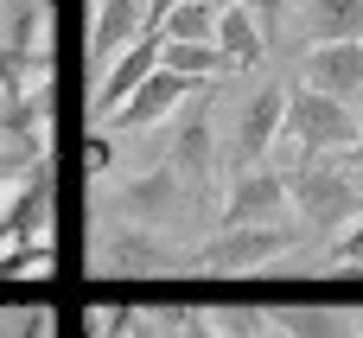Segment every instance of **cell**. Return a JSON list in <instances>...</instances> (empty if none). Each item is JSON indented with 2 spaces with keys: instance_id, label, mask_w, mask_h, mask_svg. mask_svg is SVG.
Returning a JSON list of instances; mask_svg holds the SVG:
<instances>
[{
  "instance_id": "9a60e30c",
  "label": "cell",
  "mask_w": 363,
  "mask_h": 338,
  "mask_svg": "<svg viewBox=\"0 0 363 338\" xmlns=\"http://www.w3.org/2000/svg\"><path fill=\"white\" fill-rule=\"evenodd\" d=\"M0 45L13 58H26V64H51V0H19Z\"/></svg>"
},
{
  "instance_id": "30bf717a",
  "label": "cell",
  "mask_w": 363,
  "mask_h": 338,
  "mask_svg": "<svg viewBox=\"0 0 363 338\" xmlns=\"http://www.w3.org/2000/svg\"><path fill=\"white\" fill-rule=\"evenodd\" d=\"M160 51H166V38H160V32H147V38H134V45L108 64V77L89 89V128H108V115H115V109H121V102L153 77V70H160Z\"/></svg>"
},
{
  "instance_id": "9c48e42d",
  "label": "cell",
  "mask_w": 363,
  "mask_h": 338,
  "mask_svg": "<svg viewBox=\"0 0 363 338\" xmlns=\"http://www.w3.org/2000/svg\"><path fill=\"white\" fill-rule=\"evenodd\" d=\"M108 205H115V217H121V224H140V230H172L185 211H198V205H191V192L179 185V173H172V166H153V173L121 179Z\"/></svg>"
},
{
  "instance_id": "ba28073f",
  "label": "cell",
  "mask_w": 363,
  "mask_h": 338,
  "mask_svg": "<svg viewBox=\"0 0 363 338\" xmlns=\"http://www.w3.org/2000/svg\"><path fill=\"white\" fill-rule=\"evenodd\" d=\"M153 32V0H89V38H83V70L89 83L108 77V64Z\"/></svg>"
},
{
  "instance_id": "83f0119b",
  "label": "cell",
  "mask_w": 363,
  "mask_h": 338,
  "mask_svg": "<svg viewBox=\"0 0 363 338\" xmlns=\"http://www.w3.org/2000/svg\"><path fill=\"white\" fill-rule=\"evenodd\" d=\"M351 166H357V179H363V141H357V153H351Z\"/></svg>"
},
{
  "instance_id": "ac0fdd59",
  "label": "cell",
  "mask_w": 363,
  "mask_h": 338,
  "mask_svg": "<svg viewBox=\"0 0 363 338\" xmlns=\"http://www.w3.org/2000/svg\"><path fill=\"white\" fill-rule=\"evenodd\" d=\"M160 64L172 70V77H185V83H217L223 70H230V58H223V45H166L160 51Z\"/></svg>"
},
{
  "instance_id": "d4e9b609",
  "label": "cell",
  "mask_w": 363,
  "mask_h": 338,
  "mask_svg": "<svg viewBox=\"0 0 363 338\" xmlns=\"http://www.w3.org/2000/svg\"><path fill=\"white\" fill-rule=\"evenodd\" d=\"M172 6H185V0H153V32H160V19H166Z\"/></svg>"
},
{
  "instance_id": "4316f807",
  "label": "cell",
  "mask_w": 363,
  "mask_h": 338,
  "mask_svg": "<svg viewBox=\"0 0 363 338\" xmlns=\"http://www.w3.org/2000/svg\"><path fill=\"white\" fill-rule=\"evenodd\" d=\"M211 6H217V13H230V6H249V0H211Z\"/></svg>"
},
{
  "instance_id": "7c38bea8",
  "label": "cell",
  "mask_w": 363,
  "mask_h": 338,
  "mask_svg": "<svg viewBox=\"0 0 363 338\" xmlns=\"http://www.w3.org/2000/svg\"><path fill=\"white\" fill-rule=\"evenodd\" d=\"M300 89H319L332 102H363V45H313L300 58Z\"/></svg>"
},
{
  "instance_id": "6da1fadb",
  "label": "cell",
  "mask_w": 363,
  "mask_h": 338,
  "mask_svg": "<svg viewBox=\"0 0 363 338\" xmlns=\"http://www.w3.org/2000/svg\"><path fill=\"white\" fill-rule=\"evenodd\" d=\"M274 166L287 173L300 230H313V236H345L363 217V179H357L351 160H332V153H319V160H306V153H274Z\"/></svg>"
},
{
  "instance_id": "7a4b0ae2",
  "label": "cell",
  "mask_w": 363,
  "mask_h": 338,
  "mask_svg": "<svg viewBox=\"0 0 363 338\" xmlns=\"http://www.w3.org/2000/svg\"><path fill=\"white\" fill-rule=\"evenodd\" d=\"M166 166L179 173V185L191 192V205L204 211V205H223L217 198V121H211V83L179 109V121H172V147H166Z\"/></svg>"
},
{
  "instance_id": "2e32d148",
  "label": "cell",
  "mask_w": 363,
  "mask_h": 338,
  "mask_svg": "<svg viewBox=\"0 0 363 338\" xmlns=\"http://www.w3.org/2000/svg\"><path fill=\"white\" fill-rule=\"evenodd\" d=\"M217 45H223L230 70H255L268 58V26L255 19V6H230L223 26H217Z\"/></svg>"
},
{
  "instance_id": "3957f363",
  "label": "cell",
  "mask_w": 363,
  "mask_h": 338,
  "mask_svg": "<svg viewBox=\"0 0 363 338\" xmlns=\"http://www.w3.org/2000/svg\"><path fill=\"white\" fill-rule=\"evenodd\" d=\"M306 230L300 224H249V230H211L198 249H191V262H185V275H255V268H274L294 243H300Z\"/></svg>"
},
{
  "instance_id": "8992f818",
  "label": "cell",
  "mask_w": 363,
  "mask_h": 338,
  "mask_svg": "<svg viewBox=\"0 0 363 338\" xmlns=\"http://www.w3.org/2000/svg\"><path fill=\"white\" fill-rule=\"evenodd\" d=\"M294 211V192H287V173L268 160V166H242L230 173L223 185V205H217V230H249V224H287Z\"/></svg>"
},
{
  "instance_id": "52a82bcc",
  "label": "cell",
  "mask_w": 363,
  "mask_h": 338,
  "mask_svg": "<svg viewBox=\"0 0 363 338\" xmlns=\"http://www.w3.org/2000/svg\"><path fill=\"white\" fill-rule=\"evenodd\" d=\"M287 102H294L287 83H262L255 96H242L236 128H230V166H236V173L274 160V147H281V134H287Z\"/></svg>"
},
{
  "instance_id": "d6986e66",
  "label": "cell",
  "mask_w": 363,
  "mask_h": 338,
  "mask_svg": "<svg viewBox=\"0 0 363 338\" xmlns=\"http://www.w3.org/2000/svg\"><path fill=\"white\" fill-rule=\"evenodd\" d=\"M51 268H57L51 243H19V249L0 262V281H38V275H51Z\"/></svg>"
},
{
  "instance_id": "4fadbf2b",
  "label": "cell",
  "mask_w": 363,
  "mask_h": 338,
  "mask_svg": "<svg viewBox=\"0 0 363 338\" xmlns=\"http://www.w3.org/2000/svg\"><path fill=\"white\" fill-rule=\"evenodd\" d=\"M268 326L281 338H363L345 307H306V300H268Z\"/></svg>"
},
{
  "instance_id": "44dd1931",
  "label": "cell",
  "mask_w": 363,
  "mask_h": 338,
  "mask_svg": "<svg viewBox=\"0 0 363 338\" xmlns=\"http://www.w3.org/2000/svg\"><path fill=\"white\" fill-rule=\"evenodd\" d=\"M325 268H338V275H363V224H351V230L325 249Z\"/></svg>"
},
{
  "instance_id": "7402d4cb",
  "label": "cell",
  "mask_w": 363,
  "mask_h": 338,
  "mask_svg": "<svg viewBox=\"0 0 363 338\" xmlns=\"http://www.w3.org/2000/svg\"><path fill=\"white\" fill-rule=\"evenodd\" d=\"M166 338H223L211 313H191V307H172L166 313Z\"/></svg>"
},
{
  "instance_id": "484cf974",
  "label": "cell",
  "mask_w": 363,
  "mask_h": 338,
  "mask_svg": "<svg viewBox=\"0 0 363 338\" xmlns=\"http://www.w3.org/2000/svg\"><path fill=\"white\" fill-rule=\"evenodd\" d=\"M19 166H26V160H0V185H6V173H19Z\"/></svg>"
},
{
  "instance_id": "ffe728a7",
  "label": "cell",
  "mask_w": 363,
  "mask_h": 338,
  "mask_svg": "<svg viewBox=\"0 0 363 338\" xmlns=\"http://www.w3.org/2000/svg\"><path fill=\"white\" fill-rule=\"evenodd\" d=\"M115 160H121V153H115V141H108L102 128H89V134H83V179H108V173H115Z\"/></svg>"
},
{
  "instance_id": "e0dca14e",
  "label": "cell",
  "mask_w": 363,
  "mask_h": 338,
  "mask_svg": "<svg viewBox=\"0 0 363 338\" xmlns=\"http://www.w3.org/2000/svg\"><path fill=\"white\" fill-rule=\"evenodd\" d=\"M217 26H223V13L211 0H185L160 19V38L166 45H217Z\"/></svg>"
},
{
  "instance_id": "8fae6325",
  "label": "cell",
  "mask_w": 363,
  "mask_h": 338,
  "mask_svg": "<svg viewBox=\"0 0 363 338\" xmlns=\"http://www.w3.org/2000/svg\"><path fill=\"white\" fill-rule=\"evenodd\" d=\"M191 96H198V83H185V77H172V70L160 64V70H153V77H147V83H140V89H134V96H128V102L108 115V134H134V128L172 121V115H179Z\"/></svg>"
},
{
  "instance_id": "cb8c5ba5",
  "label": "cell",
  "mask_w": 363,
  "mask_h": 338,
  "mask_svg": "<svg viewBox=\"0 0 363 338\" xmlns=\"http://www.w3.org/2000/svg\"><path fill=\"white\" fill-rule=\"evenodd\" d=\"M249 6H255V19H262V26H281V19L294 13V0H249Z\"/></svg>"
},
{
  "instance_id": "277c9868",
  "label": "cell",
  "mask_w": 363,
  "mask_h": 338,
  "mask_svg": "<svg viewBox=\"0 0 363 338\" xmlns=\"http://www.w3.org/2000/svg\"><path fill=\"white\" fill-rule=\"evenodd\" d=\"M363 141V121L351 102H332V96H319V89H294V102H287V134H281V147L274 153H306V160H319V153H338V147H357Z\"/></svg>"
},
{
  "instance_id": "5b68a950",
  "label": "cell",
  "mask_w": 363,
  "mask_h": 338,
  "mask_svg": "<svg viewBox=\"0 0 363 338\" xmlns=\"http://www.w3.org/2000/svg\"><path fill=\"white\" fill-rule=\"evenodd\" d=\"M191 249H179L166 230H140V224H115L96 243V268L121 275V281H153V275H185Z\"/></svg>"
},
{
  "instance_id": "5bb4252c",
  "label": "cell",
  "mask_w": 363,
  "mask_h": 338,
  "mask_svg": "<svg viewBox=\"0 0 363 338\" xmlns=\"http://www.w3.org/2000/svg\"><path fill=\"white\" fill-rule=\"evenodd\" d=\"M294 32L306 45H363V0H306Z\"/></svg>"
},
{
  "instance_id": "603a6c76",
  "label": "cell",
  "mask_w": 363,
  "mask_h": 338,
  "mask_svg": "<svg viewBox=\"0 0 363 338\" xmlns=\"http://www.w3.org/2000/svg\"><path fill=\"white\" fill-rule=\"evenodd\" d=\"M0 338H57V326H51V313H26L19 326H0Z\"/></svg>"
}]
</instances>
